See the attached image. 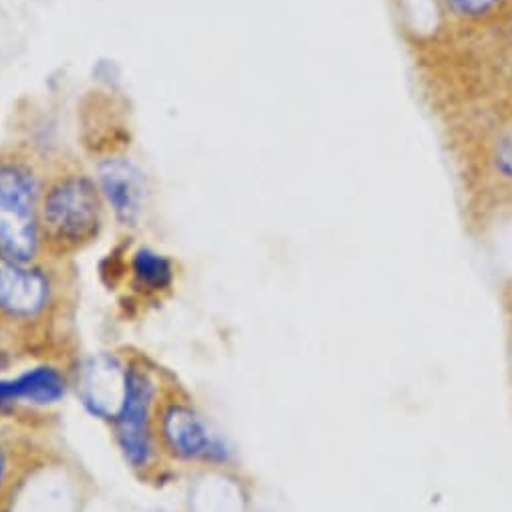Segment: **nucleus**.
<instances>
[{"mask_svg":"<svg viewBox=\"0 0 512 512\" xmlns=\"http://www.w3.org/2000/svg\"><path fill=\"white\" fill-rule=\"evenodd\" d=\"M95 182L79 172L55 176L41 194V240L61 254L93 242L103 224Z\"/></svg>","mask_w":512,"mask_h":512,"instance_id":"nucleus-1","label":"nucleus"},{"mask_svg":"<svg viewBox=\"0 0 512 512\" xmlns=\"http://www.w3.org/2000/svg\"><path fill=\"white\" fill-rule=\"evenodd\" d=\"M502 41H504V47L498 55V81L512 101V29L504 33Z\"/></svg>","mask_w":512,"mask_h":512,"instance_id":"nucleus-11","label":"nucleus"},{"mask_svg":"<svg viewBox=\"0 0 512 512\" xmlns=\"http://www.w3.org/2000/svg\"><path fill=\"white\" fill-rule=\"evenodd\" d=\"M444 31L478 37L512 29V0H436Z\"/></svg>","mask_w":512,"mask_h":512,"instance_id":"nucleus-7","label":"nucleus"},{"mask_svg":"<svg viewBox=\"0 0 512 512\" xmlns=\"http://www.w3.org/2000/svg\"><path fill=\"white\" fill-rule=\"evenodd\" d=\"M132 275L142 291L158 293L172 285L174 267L168 256L152 248H140L132 259Z\"/></svg>","mask_w":512,"mask_h":512,"instance_id":"nucleus-10","label":"nucleus"},{"mask_svg":"<svg viewBox=\"0 0 512 512\" xmlns=\"http://www.w3.org/2000/svg\"><path fill=\"white\" fill-rule=\"evenodd\" d=\"M5 468H7V458H5V450L0 448V482H3V476H5Z\"/></svg>","mask_w":512,"mask_h":512,"instance_id":"nucleus-12","label":"nucleus"},{"mask_svg":"<svg viewBox=\"0 0 512 512\" xmlns=\"http://www.w3.org/2000/svg\"><path fill=\"white\" fill-rule=\"evenodd\" d=\"M65 396V379L51 367L31 369L11 381H0V408L13 404L49 406Z\"/></svg>","mask_w":512,"mask_h":512,"instance_id":"nucleus-8","label":"nucleus"},{"mask_svg":"<svg viewBox=\"0 0 512 512\" xmlns=\"http://www.w3.org/2000/svg\"><path fill=\"white\" fill-rule=\"evenodd\" d=\"M162 438L168 450L184 460H210L224 462L228 456L226 446L218 440L202 418L186 406H172L162 418Z\"/></svg>","mask_w":512,"mask_h":512,"instance_id":"nucleus-5","label":"nucleus"},{"mask_svg":"<svg viewBox=\"0 0 512 512\" xmlns=\"http://www.w3.org/2000/svg\"><path fill=\"white\" fill-rule=\"evenodd\" d=\"M97 182L103 200L123 226H136L148 202L146 172L130 158L109 156L97 164Z\"/></svg>","mask_w":512,"mask_h":512,"instance_id":"nucleus-4","label":"nucleus"},{"mask_svg":"<svg viewBox=\"0 0 512 512\" xmlns=\"http://www.w3.org/2000/svg\"><path fill=\"white\" fill-rule=\"evenodd\" d=\"M482 172L498 186L512 190V115L486 136L482 144Z\"/></svg>","mask_w":512,"mask_h":512,"instance_id":"nucleus-9","label":"nucleus"},{"mask_svg":"<svg viewBox=\"0 0 512 512\" xmlns=\"http://www.w3.org/2000/svg\"><path fill=\"white\" fill-rule=\"evenodd\" d=\"M41 186L19 156H0V256L31 265L41 246Z\"/></svg>","mask_w":512,"mask_h":512,"instance_id":"nucleus-2","label":"nucleus"},{"mask_svg":"<svg viewBox=\"0 0 512 512\" xmlns=\"http://www.w3.org/2000/svg\"><path fill=\"white\" fill-rule=\"evenodd\" d=\"M152 381L142 371H127L123 377V394L115 412L117 442L132 466L142 468L152 456L150 408Z\"/></svg>","mask_w":512,"mask_h":512,"instance_id":"nucleus-3","label":"nucleus"},{"mask_svg":"<svg viewBox=\"0 0 512 512\" xmlns=\"http://www.w3.org/2000/svg\"><path fill=\"white\" fill-rule=\"evenodd\" d=\"M49 295L51 283L39 269L0 256V311L17 319H31L43 313Z\"/></svg>","mask_w":512,"mask_h":512,"instance_id":"nucleus-6","label":"nucleus"}]
</instances>
